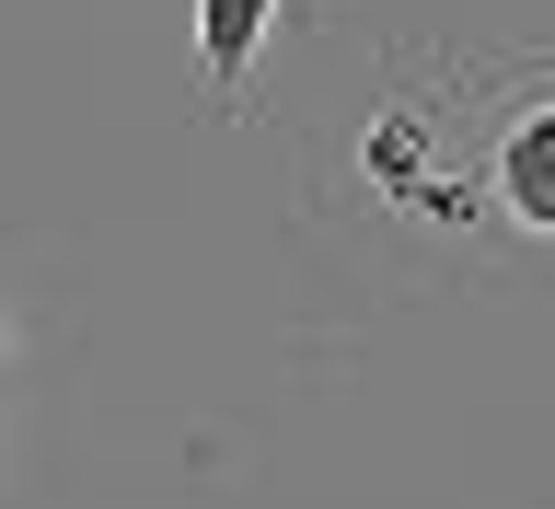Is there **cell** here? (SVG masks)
<instances>
[{"label":"cell","mask_w":555,"mask_h":509,"mask_svg":"<svg viewBox=\"0 0 555 509\" xmlns=\"http://www.w3.org/2000/svg\"><path fill=\"white\" fill-rule=\"evenodd\" d=\"M371 174L393 186V198H416V116H382L371 128Z\"/></svg>","instance_id":"cell-3"},{"label":"cell","mask_w":555,"mask_h":509,"mask_svg":"<svg viewBox=\"0 0 555 509\" xmlns=\"http://www.w3.org/2000/svg\"><path fill=\"white\" fill-rule=\"evenodd\" d=\"M486 198L509 208V232L555 243V93L498 116V139H486Z\"/></svg>","instance_id":"cell-1"},{"label":"cell","mask_w":555,"mask_h":509,"mask_svg":"<svg viewBox=\"0 0 555 509\" xmlns=\"http://www.w3.org/2000/svg\"><path fill=\"white\" fill-rule=\"evenodd\" d=\"M267 35H278V0H197V69H208V93H243V69H255Z\"/></svg>","instance_id":"cell-2"}]
</instances>
